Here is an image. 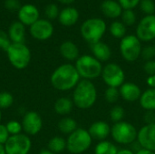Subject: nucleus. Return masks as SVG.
Instances as JSON below:
<instances>
[{
	"label": "nucleus",
	"mask_w": 155,
	"mask_h": 154,
	"mask_svg": "<svg viewBox=\"0 0 155 154\" xmlns=\"http://www.w3.org/2000/svg\"><path fill=\"white\" fill-rule=\"evenodd\" d=\"M80 75L74 65L64 64L58 66L51 74L50 82L54 88L58 91L65 92L74 89L80 82Z\"/></svg>",
	"instance_id": "nucleus-1"
},
{
	"label": "nucleus",
	"mask_w": 155,
	"mask_h": 154,
	"mask_svg": "<svg viewBox=\"0 0 155 154\" xmlns=\"http://www.w3.org/2000/svg\"><path fill=\"white\" fill-rule=\"evenodd\" d=\"M97 90L94 83L90 80H80L74 87L73 93V103L79 109H89L96 102Z\"/></svg>",
	"instance_id": "nucleus-2"
},
{
	"label": "nucleus",
	"mask_w": 155,
	"mask_h": 154,
	"mask_svg": "<svg viewBox=\"0 0 155 154\" xmlns=\"http://www.w3.org/2000/svg\"><path fill=\"white\" fill-rule=\"evenodd\" d=\"M74 66L80 77L90 81L101 76L103 71L102 63L95 57L89 54L79 56L75 62Z\"/></svg>",
	"instance_id": "nucleus-3"
},
{
	"label": "nucleus",
	"mask_w": 155,
	"mask_h": 154,
	"mask_svg": "<svg viewBox=\"0 0 155 154\" xmlns=\"http://www.w3.org/2000/svg\"><path fill=\"white\" fill-rule=\"evenodd\" d=\"M106 23L102 18H90L85 20L81 26L83 38L90 44L100 42L106 32Z\"/></svg>",
	"instance_id": "nucleus-4"
},
{
	"label": "nucleus",
	"mask_w": 155,
	"mask_h": 154,
	"mask_svg": "<svg viewBox=\"0 0 155 154\" xmlns=\"http://www.w3.org/2000/svg\"><path fill=\"white\" fill-rule=\"evenodd\" d=\"M92 137L85 129L77 128L66 140V149L73 154H81L87 151L92 144Z\"/></svg>",
	"instance_id": "nucleus-5"
},
{
	"label": "nucleus",
	"mask_w": 155,
	"mask_h": 154,
	"mask_svg": "<svg viewBox=\"0 0 155 154\" xmlns=\"http://www.w3.org/2000/svg\"><path fill=\"white\" fill-rule=\"evenodd\" d=\"M138 132L136 128L128 122H119L111 127V135L119 144H132L137 140Z\"/></svg>",
	"instance_id": "nucleus-6"
},
{
	"label": "nucleus",
	"mask_w": 155,
	"mask_h": 154,
	"mask_svg": "<svg viewBox=\"0 0 155 154\" xmlns=\"http://www.w3.org/2000/svg\"><path fill=\"white\" fill-rule=\"evenodd\" d=\"M10 64L18 70L25 69L31 61V52L25 44H14L6 51Z\"/></svg>",
	"instance_id": "nucleus-7"
},
{
	"label": "nucleus",
	"mask_w": 155,
	"mask_h": 154,
	"mask_svg": "<svg viewBox=\"0 0 155 154\" xmlns=\"http://www.w3.org/2000/svg\"><path fill=\"white\" fill-rule=\"evenodd\" d=\"M120 52L127 62H134L141 56L142 44L136 35L126 34L120 43Z\"/></svg>",
	"instance_id": "nucleus-8"
},
{
	"label": "nucleus",
	"mask_w": 155,
	"mask_h": 154,
	"mask_svg": "<svg viewBox=\"0 0 155 154\" xmlns=\"http://www.w3.org/2000/svg\"><path fill=\"white\" fill-rule=\"evenodd\" d=\"M101 76L108 87H121L125 81L124 71L115 63H109L104 65Z\"/></svg>",
	"instance_id": "nucleus-9"
},
{
	"label": "nucleus",
	"mask_w": 155,
	"mask_h": 154,
	"mask_svg": "<svg viewBox=\"0 0 155 154\" xmlns=\"http://www.w3.org/2000/svg\"><path fill=\"white\" fill-rule=\"evenodd\" d=\"M4 146L6 154H28L32 147V142L28 135L20 133L10 136Z\"/></svg>",
	"instance_id": "nucleus-10"
},
{
	"label": "nucleus",
	"mask_w": 155,
	"mask_h": 154,
	"mask_svg": "<svg viewBox=\"0 0 155 154\" xmlns=\"http://www.w3.org/2000/svg\"><path fill=\"white\" fill-rule=\"evenodd\" d=\"M136 36L143 42L155 40V15H145L141 19L136 27Z\"/></svg>",
	"instance_id": "nucleus-11"
},
{
	"label": "nucleus",
	"mask_w": 155,
	"mask_h": 154,
	"mask_svg": "<svg viewBox=\"0 0 155 154\" xmlns=\"http://www.w3.org/2000/svg\"><path fill=\"white\" fill-rule=\"evenodd\" d=\"M22 128L26 135H35L43 128V120L39 113L28 112L25 114L22 121Z\"/></svg>",
	"instance_id": "nucleus-12"
},
{
	"label": "nucleus",
	"mask_w": 155,
	"mask_h": 154,
	"mask_svg": "<svg viewBox=\"0 0 155 154\" xmlns=\"http://www.w3.org/2000/svg\"><path fill=\"white\" fill-rule=\"evenodd\" d=\"M137 142L143 149L155 152V123L145 124L138 131Z\"/></svg>",
	"instance_id": "nucleus-13"
},
{
	"label": "nucleus",
	"mask_w": 155,
	"mask_h": 154,
	"mask_svg": "<svg viewBox=\"0 0 155 154\" xmlns=\"http://www.w3.org/2000/svg\"><path fill=\"white\" fill-rule=\"evenodd\" d=\"M54 33L53 25L50 21L45 19H38L30 26L31 35L40 41H45L49 39Z\"/></svg>",
	"instance_id": "nucleus-14"
},
{
	"label": "nucleus",
	"mask_w": 155,
	"mask_h": 154,
	"mask_svg": "<svg viewBox=\"0 0 155 154\" xmlns=\"http://www.w3.org/2000/svg\"><path fill=\"white\" fill-rule=\"evenodd\" d=\"M88 133L92 139L103 142L111 134V126L104 121H97L91 124Z\"/></svg>",
	"instance_id": "nucleus-15"
},
{
	"label": "nucleus",
	"mask_w": 155,
	"mask_h": 154,
	"mask_svg": "<svg viewBox=\"0 0 155 154\" xmlns=\"http://www.w3.org/2000/svg\"><path fill=\"white\" fill-rule=\"evenodd\" d=\"M18 18L23 25L31 26L39 19L38 9L33 5H25L21 6L18 11Z\"/></svg>",
	"instance_id": "nucleus-16"
},
{
	"label": "nucleus",
	"mask_w": 155,
	"mask_h": 154,
	"mask_svg": "<svg viewBox=\"0 0 155 154\" xmlns=\"http://www.w3.org/2000/svg\"><path fill=\"white\" fill-rule=\"evenodd\" d=\"M119 92H120L121 97L124 101L130 102V103L139 100L142 95V91L140 87L137 84L134 83H129V82L124 83L119 88Z\"/></svg>",
	"instance_id": "nucleus-17"
},
{
	"label": "nucleus",
	"mask_w": 155,
	"mask_h": 154,
	"mask_svg": "<svg viewBox=\"0 0 155 154\" xmlns=\"http://www.w3.org/2000/svg\"><path fill=\"white\" fill-rule=\"evenodd\" d=\"M101 10L106 17L112 19H116L121 16L124 11L118 1L114 0H104L101 4Z\"/></svg>",
	"instance_id": "nucleus-18"
},
{
	"label": "nucleus",
	"mask_w": 155,
	"mask_h": 154,
	"mask_svg": "<svg viewBox=\"0 0 155 154\" xmlns=\"http://www.w3.org/2000/svg\"><path fill=\"white\" fill-rule=\"evenodd\" d=\"M90 46L94 57H95L101 63L107 62L112 57V50L107 44L100 41L95 44H90Z\"/></svg>",
	"instance_id": "nucleus-19"
},
{
	"label": "nucleus",
	"mask_w": 155,
	"mask_h": 154,
	"mask_svg": "<svg viewBox=\"0 0 155 154\" xmlns=\"http://www.w3.org/2000/svg\"><path fill=\"white\" fill-rule=\"evenodd\" d=\"M58 19L64 26H72L78 21L79 12L74 7H65L60 12Z\"/></svg>",
	"instance_id": "nucleus-20"
},
{
	"label": "nucleus",
	"mask_w": 155,
	"mask_h": 154,
	"mask_svg": "<svg viewBox=\"0 0 155 154\" xmlns=\"http://www.w3.org/2000/svg\"><path fill=\"white\" fill-rule=\"evenodd\" d=\"M60 54L67 61H76L79 58V49L71 41H65L60 45Z\"/></svg>",
	"instance_id": "nucleus-21"
},
{
	"label": "nucleus",
	"mask_w": 155,
	"mask_h": 154,
	"mask_svg": "<svg viewBox=\"0 0 155 154\" xmlns=\"http://www.w3.org/2000/svg\"><path fill=\"white\" fill-rule=\"evenodd\" d=\"M25 26L21 22L13 23L8 31V35L12 43L14 44H24L25 41Z\"/></svg>",
	"instance_id": "nucleus-22"
},
{
	"label": "nucleus",
	"mask_w": 155,
	"mask_h": 154,
	"mask_svg": "<svg viewBox=\"0 0 155 154\" xmlns=\"http://www.w3.org/2000/svg\"><path fill=\"white\" fill-rule=\"evenodd\" d=\"M139 101L141 106L146 111H155V88H149L142 93Z\"/></svg>",
	"instance_id": "nucleus-23"
},
{
	"label": "nucleus",
	"mask_w": 155,
	"mask_h": 154,
	"mask_svg": "<svg viewBox=\"0 0 155 154\" xmlns=\"http://www.w3.org/2000/svg\"><path fill=\"white\" fill-rule=\"evenodd\" d=\"M73 106H74L73 100H71L67 97H61L55 101L54 109L57 114L66 115L72 112Z\"/></svg>",
	"instance_id": "nucleus-24"
},
{
	"label": "nucleus",
	"mask_w": 155,
	"mask_h": 154,
	"mask_svg": "<svg viewBox=\"0 0 155 154\" xmlns=\"http://www.w3.org/2000/svg\"><path fill=\"white\" fill-rule=\"evenodd\" d=\"M59 131L64 134L70 135L77 129V123L74 119L70 117H64L61 119L57 124Z\"/></svg>",
	"instance_id": "nucleus-25"
},
{
	"label": "nucleus",
	"mask_w": 155,
	"mask_h": 154,
	"mask_svg": "<svg viewBox=\"0 0 155 154\" xmlns=\"http://www.w3.org/2000/svg\"><path fill=\"white\" fill-rule=\"evenodd\" d=\"M66 149V141L60 136H54L48 143V150L53 153H60Z\"/></svg>",
	"instance_id": "nucleus-26"
},
{
	"label": "nucleus",
	"mask_w": 155,
	"mask_h": 154,
	"mask_svg": "<svg viewBox=\"0 0 155 154\" xmlns=\"http://www.w3.org/2000/svg\"><path fill=\"white\" fill-rule=\"evenodd\" d=\"M110 34L117 39H123L126 35V25L121 21H114L109 26Z\"/></svg>",
	"instance_id": "nucleus-27"
},
{
	"label": "nucleus",
	"mask_w": 155,
	"mask_h": 154,
	"mask_svg": "<svg viewBox=\"0 0 155 154\" xmlns=\"http://www.w3.org/2000/svg\"><path fill=\"white\" fill-rule=\"evenodd\" d=\"M117 152V147L108 141L99 142L94 148V154H116Z\"/></svg>",
	"instance_id": "nucleus-28"
},
{
	"label": "nucleus",
	"mask_w": 155,
	"mask_h": 154,
	"mask_svg": "<svg viewBox=\"0 0 155 154\" xmlns=\"http://www.w3.org/2000/svg\"><path fill=\"white\" fill-rule=\"evenodd\" d=\"M120 97H121V95H120V92H119L118 88L108 87L105 90L104 98H105L107 103H117V101L119 100Z\"/></svg>",
	"instance_id": "nucleus-29"
},
{
	"label": "nucleus",
	"mask_w": 155,
	"mask_h": 154,
	"mask_svg": "<svg viewBox=\"0 0 155 154\" xmlns=\"http://www.w3.org/2000/svg\"><path fill=\"white\" fill-rule=\"evenodd\" d=\"M124 114H125L124 109L122 106L116 105V106L113 107L110 111V119L112 122L116 123L123 121Z\"/></svg>",
	"instance_id": "nucleus-30"
},
{
	"label": "nucleus",
	"mask_w": 155,
	"mask_h": 154,
	"mask_svg": "<svg viewBox=\"0 0 155 154\" xmlns=\"http://www.w3.org/2000/svg\"><path fill=\"white\" fill-rule=\"evenodd\" d=\"M122 22L126 25V26H132L134 25V23L136 22V15L134 12V10H124L122 15Z\"/></svg>",
	"instance_id": "nucleus-31"
},
{
	"label": "nucleus",
	"mask_w": 155,
	"mask_h": 154,
	"mask_svg": "<svg viewBox=\"0 0 155 154\" xmlns=\"http://www.w3.org/2000/svg\"><path fill=\"white\" fill-rule=\"evenodd\" d=\"M14 103V97L12 93L8 92L0 93V109H7Z\"/></svg>",
	"instance_id": "nucleus-32"
},
{
	"label": "nucleus",
	"mask_w": 155,
	"mask_h": 154,
	"mask_svg": "<svg viewBox=\"0 0 155 154\" xmlns=\"http://www.w3.org/2000/svg\"><path fill=\"white\" fill-rule=\"evenodd\" d=\"M139 5L141 10L144 14H146V15H154L155 3L153 0H141Z\"/></svg>",
	"instance_id": "nucleus-33"
},
{
	"label": "nucleus",
	"mask_w": 155,
	"mask_h": 154,
	"mask_svg": "<svg viewBox=\"0 0 155 154\" xmlns=\"http://www.w3.org/2000/svg\"><path fill=\"white\" fill-rule=\"evenodd\" d=\"M6 129L10 134V136H13V135H17V134H20L21 133V131L23 130L22 128V123H20L19 122L17 121H10L8 122L6 124Z\"/></svg>",
	"instance_id": "nucleus-34"
},
{
	"label": "nucleus",
	"mask_w": 155,
	"mask_h": 154,
	"mask_svg": "<svg viewBox=\"0 0 155 154\" xmlns=\"http://www.w3.org/2000/svg\"><path fill=\"white\" fill-rule=\"evenodd\" d=\"M141 56L143 57V60L151 61L153 60L155 56V47L154 45H146L143 48H142L141 52Z\"/></svg>",
	"instance_id": "nucleus-35"
},
{
	"label": "nucleus",
	"mask_w": 155,
	"mask_h": 154,
	"mask_svg": "<svg viewBox=\"0 0 155 154\" xmlns=\"http://www.w3.org/2000/svg\"><path fill=\"white\" fill-rule=\"evenodd\" d=\"M11 44L12 42L9 38V35L5 31L0 30V49L6 52Z\"/></svg>",
	"instance_id": "nucleus-36"
},
{
	"label": "nucleus",
	"mask_w": 155,
	"mask_h": 154,
	"mask_svg": "<svg viewBox=\"0 0 155 154\" xmlns=\"http://www.w3.org/2000/svg\"><path fill=\"white\" fill-rule=\"evenodd\" d=\"M59 9L56 5L54 4H50L46 6L45 8V15L47 16L48 19H55L57 16H59Z\"/></svg>",
	"instance_id": "nucleus-37"
},
{
	"label": "nucleus",
	"mask_w": 155,
	"mask_h": 154,
	"mask_svg": "<svg viewBox=\"0 0 155 154\" xmlns=\"http://www.w3.org/2000/svg\"><path fill=\"white\" fill-rule=\"evenodd\" d=\"M140 2L141 0H118V3L121 5L124 10H133L134 8L140 5Z\"/></svg>",
	"instance_id": "nucleus-38"
},
{
	"label": "nucleus",
	"mask_w": 155,
	"mask_h": 154,
	"mask_svg": "<svg viewBox=\"0 0 155 154\" xmlns=\"http://www.w3.org/2000/svg\"><path fill=\"white\" fill-rule=\"evenodd\" d=\"M10 134L6 129V126L5 124L0 123V144L5 145L7 140L9 139Z\"/></svg>",
	"instance_id": "nucleus-39"
},
{
	"label": "nucleus",
	"mask_w": 155,
	"mask_h": 154,
	"mask_svg": "<svg viewBox=\"0 0 155 154\" xmlns=\"http://www.w3.org/2000/svg\"><path fill=\"white\" fill-rule=\"evenodd\" d=\"M143 70L145 72V74H148V76H152L155 74V61L154 60H151V61H147L145 62L144 65H143Z\"/></svg>",
	"instance_id": "nucleus-40"
},
{
	"label": "nucleus",
	"mask_w": 155,
	"mask_h": 154,
	"mask_svg": "<svg viewBox=\"0 0 155 154\" xmlns=\"http://www.w3.org/2000/svg\"><path fill=\"white\" fill-rule=\"evenodd\" d=\"M144 122L146 124L155 123V113L154 111H147L144 114Z\"/></svg>",
	"instance_id": "nucleus-41"
},
{
	"label": "nucleus",
	"mask_w": 155,
	"mask_h": 154,
	"mask_svg": "<svg viewBox=\"0 0 155 154\" xmlns=\"http://www.w3.org/2000/svg\"><path fill=\"white\" fill-rule=\"evenodd\" d=\"M5 7L9 10H16L20 7V4L18 0H6Z\"/></svg>",
	"instance_id": "nucleus-42"
},
{
	"label": "nucleus",
	"mask_w": 155,
	"mask_h": 154,
	"mask_svg": "<svg viewBox=\"0 0 155 154\" xmlns=\"http://www.w3.org/2000/svg\"><path fill=\"white\" fill-rule=\"evenodd\" d=\"M147 84L150 86V88H155V74L152 76H148Z\"/></svg>",
	"instance_id": "nucleus-43"
},
{
	"label": "nucleus",
	"mask_w": 155,
	"mask_h": 154,
	"mask_svg": "<svg viewBox=\"0 0 155 154\" xmlns=\"http://www.w3.org/2000/svg\"><path fill=\"white\" fill-rule=\"evenodd\" d=\"M116 154H135L132 150L130 149H122V150H118Z\"/></svg>",
	"instance_id": "nucleus-44"
},
{
	"label": "nucleus",
	"mask_w": 155,
	"mask_h": 154,
	"mask_svg": "<svg viewBox=\"0 0 155 154\" xmlns=\"http://www.w3.org/2000/svg\"><path fill=\"white\" fill-rule=\"evenodd\" d=\"M135 154H155V152H152V151L145 150V149H141L139 152H137Z\"/></svg>",
	"instance_id": "nucleus-45"
},
{
	"label": "nucleus",
	"mask_w": 155,
	"mask_h": 154,
	"mask_svg": "<svg viewBox=\"0 0 155 154\" xmlns=\"http://www.w3.org/2000/svg\"><path fill=\"white\" fill-rule=\"evenodd\" d=\"M59 2L63 3V4H65V5H69V4H72L74 3L75 0H58Z\"/></svg>",
	"instance_id": "nucleus-46"
},
{
	"label": "nucleus",
	"mask_w": 155,
	"mask_h": 154,
	"mask_svg": "<svg viewBox=\"0 0 155 154\" xmlns=\"http://www.w3.org/2000/svg\"><path fill=\"white\" fill-rule=\"evenodd\" d=\"M0 154H6L5 150V146L0 144Z\"/></svg>",
	"instance_id": "nucleus-47"
},
{
	"label": "nucleus",
	"mask_w": 155,
	"mask_h": 154,
	"mask_svg": "<svg viewBox=\"0 0 155 154\" xmlns=\"http://www.w3.org/2000/svg\"><path fill=\"white\" fill-rule=\"evenodd\" d=\"M39 154H54V153H53V152H50L49 150H44V151L40 152V153Z\"/></svg>",
	"instance_id": "nucleus-48"
},
{
	"label": "nucleus",
	"mask_w": 155,
	"mask_h": 154,
	"mask_svg": "<svg viewBox=\"0 0 155 154\" xmlns=\"http://www.w3.org/2000/svg\"><path fill=\"white\" fill-rule=\"evenodd\" d=\"M1 119H2V113H1V111H0V122H1Z\"/></svg>",
	"instance_id": "nucleus-49"
},
{
	"label": "nucleus",
	"mask_w": 155,
	"mask_h": 154,
	"mask_svg": "<svg viewBox=\"0 0 155 154\" xmlns=\"http://www.w3.org/2000/svg\"><path fill=\"white\" fill-rule=\"evenodd\" d=\"M154 47H155V43H154Z\"/></svg>",
	"instance_id": "nucleus-50"
}]
</instances>
